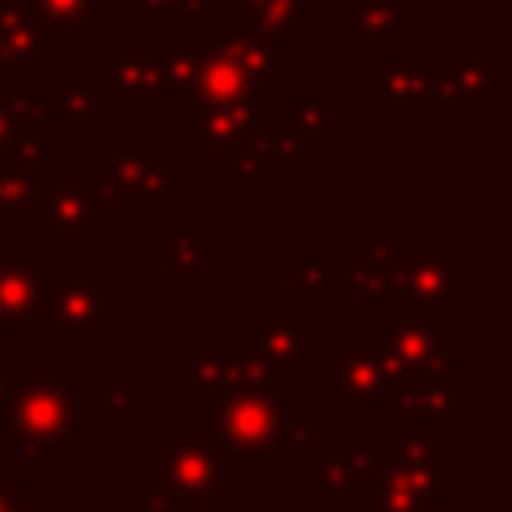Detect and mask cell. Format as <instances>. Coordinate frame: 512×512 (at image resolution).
<instances>
[{
	"label": "cell",
	"instance_id": "7a4b0ae2",
	"mask_svg": "<svg viewBox=\"0 0 512 512\" xmlns=\"http://www.w3.org/2000/svg\"><path fill=\"white\" fill-rule=\"evenodd\" d=\"M76 408L80 400L72 368L52 376H20L0 416V440L20 448L32 464H52L60 448L80 432Z\"/></svg>",
	"mask_w": 512,
	"mask_h": 512
},
{
	"label": "cell",
	"instance_id": "2e32d148",
	"mask_svg": "<svg viewBox=\"0 0 512 512\" xmlns=\"http://www.w3.org/2000/svg\"><path fill=\"white\" fill-rule=\"evenodd\" d=\"M92 76L104 80L120 100H164L168 84V44L160 40H116L108 56L92 64Z\"/></svg>",
	"mask_w": 512,
	"mask_h": 512
},
{
	"label": "cell",
	"instance_id": "3957f363",
	"mask_svg": "<svg viewBox=\"0 0 512 512\" xmlns=\"http://www.w3.org/2000/svg\"><path fill=\"white\" fill-rule=\"evenodd\" d=\"M144 464V480L156 492L192 504H204L224 484L240 480V464L220 444H212V436L200 424H168L160 440H148Z\"/></svg>",
	"mask_w": 512,
	"mask_h": 512
},
{
	"label": "cell",
	"instance_id": "f35d334b",
	"mask_svg": "<svg viewBox=\"0 0 512 512\" xmlns=\"http://www.w3.org/2000/svg\"><path fill=\"white\" fill-rule=\"evenodd\" d=\"M8 512H80V508H76L72 496H40V492H28Z\"/></svg>",
	"mask_w": 512,
	"mask_h": 512
},
{
	"label": "cell",
	"instance_id": "8d00e7d4",
	"mask_svg": "<svg viewBox=\"0 0 512 512\" xmlns=\"http://www.w3.org/2000/svg\"><path fill=\"white\" fill-rule=\"evenodd\" d=\"M328 260H296L292 264V296L296 300H316L328 292Z\"/></svg>",
	"mask_w": 512,
	"mask_h": 512
},
{
	"label": "cell",
	"instance_id": "f546056e",
	"mask_svg": "<svg viewBox=\"0 0 512 512\" xmlns=\"http://www.w3.org/2000/svg\"><path fill=\"white\" fill-rule=\"evenodd\" d=\"M112 0H28V4H20L36 24H44L48 32H56V36H64L68 44L76 40V28L80 24H88L96 12H104Z\"/></svg>",
	"mask_w": 512,
	"mask_h": 512
},
{
	"label": "cell",
	"instance_id": "cb8c5ba5",
	"mask_svg": "<svg viewBox=\"0 0 512 512\" xmlns=\"http://www.w3.org/2000/svg\"><path fill=\"white\" fill-rule=\"evenodd\" d=\"M396 256L400 244L388 240L380 224L364 228V256L348 264V292H360L364 300H392V280H396Z\"/></svg>",
	"mask_w": 512,
	"mask_h": 512
},
{
	"label": "cell",
	"instance_id": "52a82bcc",
	"mask_svg": "<svg viewBox=\"0 0 512 512\" xmlns=\"http://www.w3.org/2000/svg\"><path fill=\"white\" fill-rule=\"evenodd\" d=\"M108 332H112V280L96 276L92 260H76V268L52 284L48 336L56 340L60 352L84 356Z\"/></svg>",
	"mask_w": 512,
	"mask_h": 512
},
{
	"label": "cell",
	"instance_id": "7402d4cb",
	"mask_svg": "<svg viewBox=\"0 0 512 512\" xmlns=\"http://www.w3.org/2000/svg\"><path fill=\"white\" fill-rule=\"evenodd\" d=\"M188 384L204 392H248V388H268L276 384V368L236 352H188L184 360Z\"/></svg>",
	"mask_w": 512,
	"mask_h": 512
},
{
	"label": "cell",
	"instance_id": "7bdbcfd3",
	"mask_svg": "<svg viewBox=\"0 0 512 512\" xmlns=\"http://www.w3.org/2000/svg\"><path fill=\"white\" fill-rule=\"evenodd\" d=\"M328 512H364V504H332Z\"/></svg>",
	"mask_w": 512,
	"mask_h": 512
},
{
	"label": "cell",
	"instance_id": "9a60e30c",
	"mask_svg": "<svg viewBox=\"0 0 512 512\" xmlns=\"http://www.w3.org/2000/svg\"><path fill=\"white\" fill-rule=\"evenodd\" d=\"M380 356L392 368V380L416 376V372H444L456 360V336L440 328V320L396 312L384 320V332L376 336Z\"/></svg>",
	"mask_w": 512,
	"mask_h": 512
},
{
	"label": "cell",
	"instance_id": "74e56055",
	"mask_svg": "<svg viewBox=\"0 0 512 512\" xmlns=\"http://www.w3.org/2000/svg\"><path fill=\"white\" fill-rule=\"evenodd\" d=\"M20 376H24V368H20V336L0 328V416H4L8 396H12Z\"/></svg>",
	"mask_w": 512,
	"mask_h": 512
},
{
	"label": "cell",
	"instance_id": "ffe728a7",
	"mask_svg": "<svg viewBox=\"0 0 512 512\" xmlns=\"http://www.w3.org/2000/svg\"><path fill=\"white\" fill-rule=\"evenodd\" d=\"M244 356L268 364V368H288V372H312V316H260L256 328H248L236 344Z\"/></svg>",
	"mask_w": 512,
	"mask_h": 512
},
{
	"label": "cell",
	"instance_id": "d6a6232c",
	"mask_svg": "<svg viewBox=\"0 0 512 512\" xmlns=\"http://www.w3.org/2000/svg\"><path fill=\"white\" fill-rule=\"evenodd\" d=\"M128 20L140 28H180L196 20V0H128Z\"/></svg>",
	"mask_w": 512,
	"mask_h": 512
},
{
	"label": "cell",
	"instance_id": "ab89813d",
	"mask_svg": "<svg viewBox=\"0 0 512 512\" xmlns=\"http://www.w3.org/2000/svg\"><path fill=\"white\" fill-rule=\"evenodd\" d=\"M28 492H40V484L36 480H8V472H4V464H0V512H8L20 496H28Z\"/></svg>",
	"mask_w": 512,
	"mask_h": 512
},
{
	"label": "cell",
	"instance_id": "603a6c76",
	"mask_svg": "<svg viewBox=\"0 0 512 512\" xmlns=\"http://www.w3.org/2000/svg\"><path fill=\"white\" fill-rule=\"evenodd\" d=\"M240 144L256 152L264 172H308L312 168V136L300 132L288 116H272Z\"/></svg>",
	"mask_w": 512,
	"mask_h": 512
},
{
	"label": "cell",
	"instance_id": "b9f144b4",
	"mask_svg": "<svg viewBox=\"0 0 512 512\" xmlns=\"http://www.w3.org/2000/svg\"><path fill=\"white\" fill-rule=\"evenodd\" d=\"M352 12H404V0H352Z\"/></svg>",
	"mask_w": 512,
	"mask_h": 512
},
{
	"label": "cell",
	"instance_id": "30bf717a",
	"mask_svg": "<svg viewBox=\"0 0 512 512\" xmlns=\"http://www.w3.org/2000/svg\"><path fill=\"white\" fill-rule=\"evenodd\" d=\"M276 116V84L272 80H256L252 88H244L232 100L220 104H200V108H184V152H228L240 140H248L260 124H268Z\"/></svg>",
	"mask_w": 512,
	"mask_h": 512
},
{
	"label": "cell",
	"instance_id": "83f0119b",
	"mask_svg": "<svg viewBox=\"0 0 512 512\" xmlns=\"http://www.w3.org/2000/svg\"><path fill=\"white\" fill-rule=\"evenodd\" d=\"M228 12L236 16V24L268 36H296V28L312 24L308 0H232Z\"/></svg>",
	"mask_w": 512,
	"mask_h": 512
},
{
	"label": "cell",
	"instance_id": "9c48e42d",
	"mask_svg": "<svg viewBox=\"0 0 512 512\" xmlns=\"http://www.w3.org/2000/svg\"><path fill=\"white\" fill-rule=\"evenodd\" d=\"M72 268L76 260H24V248L8 240L0 248V328L12 336H48L52 284Z\"/></svg>",
	"mask_w": 512,
	"mask_h": 512
},
{
	"label": "cell",
	"instance_id": "277c9868",
	"mask_svg": "<svg viewBox=\"0 0 512 512\" xmlns=\"http://www.w3.org/2000/svg\"><path fill=\"white\" fill-rule=\"evenodd\" d=\"M364 96L388 116H476L456 88L452 60H368Z\"/></svg>",
	"mask_w": 512,
	"mask_h": 512
},
{
	"label": "cell",
	"instance_id": "5bb4252c",
	"mask_svg": "<svg viewBox=\"0 0 512 512\" xmlns=\"http://www.w3.org/2000/svg\"><path fill=\"white\" fill-rule=\"evenodd\" d=\"M292 460H308L316 468L312 476V500L332 504H364L368 476L376 468V444H344V440H300L288 448Z\"/></svg>",
	"mask_w": 512,
	"mask_h": 512
},
{
	"label": "cell",
	"instance_id": "836d02e7",
	"mask_svg": "<svg viewBox=\"0 0 512 512\" xmlns=\"http://www.w3.org/2000/svg\"><path fill=\"white\" fill-rule=\"evenodd\" d=\"M128 512H204V504L172 500V496L156 492V488L140 476V480H128Z\"/></svg>",
	"mask_w": 512,
	"mask_h": 512
},
{
	"label": "cell",
	"instance_id": "f1b7e54d",
	"mask_svg": "<svg viewBox=\"0 0 512 512\" xmlns=\"http://www.w3.org/2000/svg\"><path fill=\"white\" fill-rule=\"evenodd\" d=\"M452 76L464 100L480 104L496 96V64H492V44L488 40H464L452 56Z\"/></svg>",
	"mask_w": 512,
	"mask_h": 512
},
{
	"label": "cell",
	"instance_id": "ee69618b",
	"mask_svg": "<svg viewBox=\"0 0 512 512\" xmlns=\"http://www.w3.org/2000/svg\"><path fill=\"white\" fill-rule=\"evenodd\" d=\"M364 512H392V508H372V504H364Z\"/></svg>",
	"mask_w": 512,
	"mask_h": 512
},
{
	"label": "cell",
	"instance_id": "f6af8a7d",
	"mask_svg": "<svg viewBox=\"0 0 512 512\" xmlns=\"http://www.w3.org/2000/svg\"><path fill=\"white\" fill-rule=\"evenodd\" d=\"M0 4H28V0H0Z\"/></svg>",
	"mask_w": 512,
	"mask_h": 512
},
{
	"label": "cell",
	"instance_id": "d6986e66",
	"mask_svg": "<svg viewBox=\"0 0 512 512\" xmlns=\"http://www.w3.org/2000/svg\"><path fill=\"white\" fill-rule=\"evenodd\" d=\"M68 48L64 36L36 24L20 4H0V80H40V64H52Z\"/></svg>",
	"mask_w": 512,
	"mask_h": 512
},
{
	"label": "cell",
	"instance_id": "4fadbf2b",
	"mask_svg": "<svg viewBox=\"0 0 512 512\" xmlns=\"http://www.w3.org/2000/svg\"><path fill=\"white\" fill-rule=\"evenodd\" d=\"M392 368L372 332H348L344 348L328 356V404L332 408H384Z\"/></svg>",
	"mask_w": 512,
	"mask_h": 512
},
{
	"label": "cell",
	"instance_id": "5b68a950",
	"mask_svg": "<svg viewBox=\"0 0 512 512\" xmlns=\"http://www.w3.org/2000/svg\"><path fill=\"white\" fill-rule=\"evenodd\" d=\"M92 180L112 208H144L180 192L188 172L172 168L144 132H112V140L92 156Z\"/></svg>",
	"mask_w": 512,
	"mask_h": 512
},
{
	"label": "cell",
	"instance_id": "e0dca14e",
	"mask_svg": "<svg viewBox=\"0 0 512 512\" xmlns=\"http://www.w3.org/2000/svg\"><path fill=\"white\" fill-rule=\"evenodd\" d=\"M60 140V120L40 80H0V160Z\"/></svg>",
	"mask_w": 512,
	"mask_h": 512
},
{
	"label": "cell",
	"instance_id": "ba28073f",
	"mask_svg": "<svg viewBox=\"0 0 512 512\" xmlns=\"http://www.w3.org/2000/svg\"><path fill=\"white\" fill-rule=\"evenodd\" d=\"M112 212L116 208L96 188L92 172L56 164L52 176L44 180V196H40V212L32 228L40 244H88L96 228L112 224Z\"/></svg>",
	"mask_w": 512,
	"mask_h": 512
},
{
	"label": "cell",
	"instance_id": "8992f818",
	"mask_svg": "<svg viewBox=\"0 0 512 512\" xmlns=\"http://www.w3.org/2000/svg\"><path fill=\"white\" fill-rule=\"evenodd\" d=\"M460 248L452 240L440 244H400L396 256V280H392V300H400V312L408 316H428V320H452L464 300L476 296V280L456 272Z\"/></svg>",
	"mask_w": 512,
	"mask_h": 512
},
{
	"label": "cell",
	"instance_id": "6da1fadb",
	"mask_svg": "<svg viewBox=\"0 0 512 512\" xmlns=\"http://www.w3.org/2000/svg\"><path fill=\"white\" fill-rule=\"evenodd\" d=\"M316 412L300 404L292 388L268 384L248 392H204L200 428L220 444L236 464L268 460L300 440H308Z\"/></svg>",
	"mask_w": 512,
	"mask_h": 512
},
{
	"label": "cell",
	"instance_id": "4316f807",
	"mask_svg": "<svg viewBox=\"0 0 512 512\" xmlns=\"http://www.w3.org/2000/svg\"><path fill=\"white\" fill-rule=\"evenodd\" d=\"M224 256V248L216 240H208L204 228L192 224H172L164 236V280H188L200 276L208 264H216Z\"/></svg>",
	"mask_w": 512,
	"mask_h": 512
},
{
	"label": "cell",
	"instance_id": "e575fe53",
	"mask_svg": "<svg viewBox=\"0 0 512 512\" xmlns=\"http://www.w3.org/2000/svg\"><path fill=\"white\" fill-rule=\"evenodd\" d=\"M208 64V52L204 48H168V84H172V96H184L200 68Z\"/></svg>",
	"mask_w": 512,
	"mask_h": 512
},
{
	"label": "cell",
	"instance_id": "60d3db41",
	"mask_svg": "<svg viewBox=\"0 0 512 512\" xmlns=\"http://www.w3.org/2000/svg\"><path fill=\"white\" fill-rule=\"evenodd\" d=\"M228 4H232V0H196V20H200V24H212V28H216V24L224 20Z\"/></svg>",
	"mask_w": 512,
	"mask_h": 512
},
{
	"label": "cell",
	"instance_id": "484cf974",
	"mask_svg": "<svg viewBox=\"0 0 512 512\" xmlns=\"http://www.w3.org/2000/svg\"><path fill=\"white\" fill-rule=\"evenodd\" d=\"M148 404H152L148 388L136 384V380L128 376V368H116V372L108 376V384H100V388L92 392V404H80V408H76V420H80V428H84V424L120 428V424L132 420V412H140V408H148Z\"/></svg>",
	"mask_w": 512,
	"mask_h": 512
},
{
	"label": "cell",
	"instance_id": "d590c367",
	"mask_svg": "<svg viewBox=\"0 0 512 512\" xmlns=\"http://www.w3.org/2000/svg\"><path fill=\"white\" fill-rule=\"evenodd\" d=\"M288 120H292L300 132H308V136L328 132V128H332V96H296Z\"/></svg>",
	"mask_w": 512,
	"mask_h": 512
},
{
	"label": "cell",
	"instance_id": "8fae6325",
	"mask_svg": "<svg viewBox=\"0 0 512 512\" xmlns=\"http://www.w3.org/2000/svg\"><path fill=\"white\" fill-rule=\"evenodd\" d=\"M456 424H460V376H456V368L400 376L388 388L384 432H404V428L448 432Z\"/></svg>",
	"mask_w": 512,
	"mask_h": 512
},
{
	"label": "cell",
	"instance_id": "ac0fdd59",
	"mask_svg": "<svg viewBox=\"0 0 512 512\" xmlns=\"http://www.w3.org/2000/svg\"><path fill=\"white\" fill-rule=\"evenodd\" d=\"M208 56L232 64L236 72H244L252 80L280 84V80H292V72H296V36H268V32L232 24L208 44Z\"/></svg>",
	"mask_w": 512,
	"mask_h": 512
},
{
	"label": "cell",
	"instance_id": "d4e9b609",
	"mask_svg": "<svg viewBox=\"0 0 512 512\" xmlns=\"http://www.w3.org/2000/svg\"><path fill=\"white\" fill-rule=\"evenodd\" d=\"M48 100L56 108L60 136H92V128L112 116V96H104L96 84H84L72 76H56Z\"/></svg>",
	"mask_w": 512,
	"mask_h": 512
},
{
	"label": "cell",
	"instance_id": "1f68e13d",
	"mask_svg": "<svg viewBox=\"0 0 512 512\" xmlns=\"http://www.w3.org/2000/svg\"><path fill=\"white\" fill-rule=\"evenodd\" d=\"M344 40L348 44H400L404 40V12H352Z\"/></svg>",
	"mask_w": 512,
	"mask_h": 512
},
{
	"label": "cell",
	"instance_id": "7c38bea8",
	"mask_svg": "<svg viewBox=\"0 0 512 512\" xmlns=\"http://www.w3.org/2000/svg\"><path fill=\"white\" fill-rule=\"evenodd\" d=\"M376 464L392 468L436 504L456 500L460 492V472H456V460L440 452V432H428V428L384 432V440L376 444Z\"/></svg>",
	"mask_w": 512,
	"mask_h": 512
},
{
	"label": "cell",
	"instance_id": "44dd1931",
	"mask_svg": "<svg viewBox=\"0 0 512 512\" xmlns=\"http://www.w3.org/2000/svg\"><path fill=\"white\" fill-rule=\"evenodd\" d=\"M52 168H56V144L0 160V224L4 228L36 224L44 180L52 176Z\"/></svg>",
	"mask_w": 512,
	"mask_h": 512
},
{
	"label": "cell",
	"instance_id": "4dcf8cb0",
	"mask_svg": "<svg viewBox=\"0 0 512 512\" xmlns=\"http://www.w3.org/2000/svg\"><path fill=\"white\" fill-rule=\"evenodd\" d=\"M204 52H208V48H204ZM252 84H256L252 76H244V72H236L232 64H224V60L208 56V64L200 68L196 84L184 92V108H200V104L232 100V96H240V92H244V88H252Z\"/></svg>",
	"mask_w": 512,
	"mask_h": 512
}]
</instances>
